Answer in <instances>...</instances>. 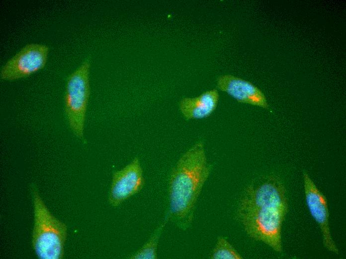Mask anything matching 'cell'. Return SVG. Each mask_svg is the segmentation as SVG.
I'll return each instance as SVG.
<instances>
[{
	"mask_svg": "<svg viewBox=\"0 0 346 259\" xmlns=\"http://www.w3.org/2000/svg\"><path fill=\"white\" fill-rule=\"evenodd\" d=\"M217 87L238 102L267 109L269 105L262 91L249 81L231 75L219 76Z\"/></svg>",
	"mask_w": 346,
	"mask_h": 259,
	"instance_id": "cell-8",
	"label": "cell"
},
{
	"mask_svg": "<svg viewBox=\"0 0 346 259\" xmlns=\"http://www.w3.org/2000/svg\"><path fill=\"white\" fill-rule=\"evenodd\" d=\"M303 180L306 204L311 216L320 227L324 247L329 252L338 254L339 250L330 232L327 199L305 172Z\"/></svg>",
	"mask_w": 346,
	"mask_h": 259,
	"instance_id": "cell-6",
	"label": "cell"
},
{
	"mask_svg": "<svg viewBox=\"0 0 346 259\" xmlns=\"http://www.w3.org/2000/svg\"><path fill=\"white\" fill-rule=\"evenodd\" d=\"M90 64L84 61L68 77L65 96V110L69 125L78 137L84 136L85 123L90 95Z\"/></svg>",
	"mask_w": 346,
	"mask_h": 259,
	"instance_id": "cell-4",
	"label": "cell"
},
{
	"mask_svg": "<svg viewBox=\"0 0 346 259\" xmlns=\"http://www.w3.org/2000/svg\"><path fill=\"white\" fill-rule=\"evenodd\" d=\"M286 193L279 178L269 176L248 186L236 209L237 218L247 235L279 253L282 252L281 229L288 211Z\"/></svg>",
	"mask_w": 346,
	"mask_h": 259,
	"instance_id": "cell-1",
	"label": "cell"
},
{
	"mask_svg": "<svg viewBox=\"0 0 346 259\" xmlns=\"http://www.w3.org/2000/svg\"><path fill=\"white\" fill-rule=\"evenodd\" d=\"M212 259H241L243 258L224 238L219 237L210 256Z\"/></svg>",
	"mask_w": 346,
	"mask_h": 259,
	"instance_id": "cell-11",
	"label": "cell"
},
{
	"mask_svg": "<svg viewBox=\"0 0 346 259\" xmlns=\"http://www.w3.org/2000/svg\"><path fill=\"white\" fill-rule=\"evenodd\" d=\"M211 171L204 145L200 141L186 150L173 168L169 184L166 218L186 230L190 226L197 201Z\"/></svg>",
	"mask_w": 346,
	"mask_h": 259,
	"instance_id": "cell-2",
	"label": "cell"
},
{
	"mask_svg": "<svg viewBox=\"0 0 346 259\" xmlns=\"http://www.w3.org/2000/svg\"><path fill=\"white\" fill-rule=\"evenodd\" d=\"M168 220L167 218H165L164 222L158 227L146 244L139 251L132 255L129 258L132 259H157V249L159 240Z\"/></svg>",
	"mask_w": 346,
	"mask_h": 259,
	"instance_id": "cell-10",
	"label": "cell"
},
{
	"mask_svg": "<svg viewBox=\"0 0 346 259\" xmlns=\"http://www.w3.org/2000/svg\"><path fill=\"white\" fill-rule=\"evenodd\" d=\"M219 99L218 91L210 90L196 97L182 99L179 104V110L186 120L204 119L215 110Z\"/></svg>",
	"mask_w": 346,
	"mask_h": 259,
	"instance_id": "cell-9",
	"label": "cell"
},
{
	"mask_svg": "<svg viewBox=\"0 0 346 259\" xmlns=\"http://www.w3.org/2000/svg\"><path fill=\"white\" fill-rule=\"evenodd\" d=\"M145 180L139 158L135 157L122 169L115 171L108 196L113 206L120 205L143 188Z\"/></svg>",
	"mask_w": 346,
	"mask_h": 259,
	"instance_id": "cell-7",
	"label": "cell"
},
{
	"mask_svg": "<svg viewBox=\"0 0 346 259\" xmlns=\"http://www.w3.org/2000/svg\"><path fill=\"white\" fill-rule=\"evenodd\" d=\"M31 193L34 213L32 244L35 252L41 259H61L67 237V226L50 212L34 186Z\"/></svg>",
	"mask_w": 346,
	"mask_h": 259,
	"instance_id": "cell-3",
	"label": "cell"
},
{
	"mask_svg": "<svg viewBox=\"0 0 346 259\" xmlns=\"http://www.w3.org/2000/svg\"><path fill=\"white\" fill-rule=\"evenodd\" d=\"M49 51L48 46L45 44L25 45L2 66L0 72L1 79L17 80L43 69L46 64Z\"/></svg>",
	"mask_w": 346,
	"mask_h": 259,
	"instance_id": "cell-5",
	"label": "cell"
}]
</instances>
